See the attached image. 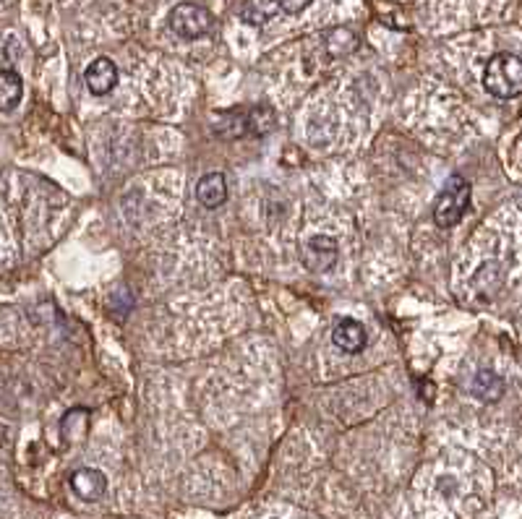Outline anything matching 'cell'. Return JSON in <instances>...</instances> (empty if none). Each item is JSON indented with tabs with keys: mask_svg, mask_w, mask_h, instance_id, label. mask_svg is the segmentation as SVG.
I'll return each instance as SVG.
<instances>
[{
	"mask_svg": "<svg viewBox=\"0 0 522 519\" xmlns=\"http://www.w3.org/2000/svg\"><path fill=\"white\" fill-rule=\"evenodd\" d=\"M483 89L496 99H515L522 92V61L512 53H496L483 68Z\"/></svg>",
	"mask_w": 522,
	"mask_h": 519,
	"instance_id": "1",
	"label": "cell"
},
{
	"mask_svg": "<svg viewBox=\"0 0 522 519\" xmlns=\"http://www.w3.org/2000/svg\"><path fill=\"white\" fill-rule=\"evenodd\" d=\"M470 193H473L470 183H467L465 178H460V175H452V178L444 183V188H441L439 199H436L433 222H436L439 227H455L462 217H465V212H467Z\"/></svg>",
	"mask_w": 522,
	"mask_h": 519,
	"instance_id": "2",
	"label": "cell"
},
{
	"mask_svg": "<svg viewBox=\"0 0 522 519\" xmlns=\"http://www.w3.org/2000/svg\"><path fill=\"white\" fill-rule=\"evenodd\" d=\"M215 27L212 13L199 3H178L170 11V30L181 39H201Z\"/></svg>",
	"mask_w": 522,
	"mask_h": 519,
	"instance_id": "3",
	"label": "cell"
},
{
	"mask_svg": "<svg viewBox=\"0 0 522 519\" xmlns=\"http://www.w3.org/2000/svg\"><path fill=\"white\" fill-rule=\"evenodd\" d=\"M304 264L308 267V272L324 275L338 264V243L329 235H313L304 243Z\"/></svg>",
	"mask_w": 522,
	"mask_h": 519,
	"instance_id": "4",
	"label": "cell"
},
{
	"mask_svg": "<svg viewBox=\"0 0 522 519\" xmlns=\"http://www.w3.org/2000/svg\"><path fill=\"white\" fill-rule=\"evenodd\" d=\"M332 342L335 347H339L342 353L347 355H358L366 342H369V335H366V327L355 319H339L338 327L332 329Z\"/></svg>",
	"mask_w": 522,
	"mask_h": 519,
	"instance_id": "5",
	"label": "cell"
},
{
	"mask_svg": "<svg viewBox=\"0 0 522 519\" xmlns=\"http://www.w3.org/2000/svg\"><path fill=\"white\" fill-rule=\"evenodd\" d=\"M71 490L81 501H99L107 493V478L94 467H81L71 475Z\"/></svg>",
	"mask_w": 522,
	"mask_h": 519,
	"instance_id": "6",
	"label": "cell"
},
{
	"mask_svg": "<svg viewBox=\"0 0 522 519\" xmlns=\"http://www.w3.org/2000/svg\"><path fill=\"white\" fill-rule=\"evenodd\" d=\"M84 81H87V89L94 97H102V94L113 92L116 84H118V68L110 58H97V61L87 68L84 73Z\"/></svg>",
	"mask_w": 522,
	"mask_h": 519,
	"instance_id": "7",
	"label": "cell"
},
{
	"mask_svg": "<svg viewBox=\"0 0 522 519\" xmlns=\"http://www.w3.org/2000/svg\"><path fill=\"white\" fill-rule=\"evenodd\" d=\"M196 199L207 207V209H217L227 201V183L222 173H207L199 185H196Z\"/></svg>",
	"mask_w": 522,
	"mask_h": 519,
	"instance_id": "8",
	"label": "cell"
},
{
	"mask_svg": "<svg viewBox=\"0 0 522 519\" xmlns=\"http://www.w3.org/2000/svg\"><path fill=\"white\" fill-rule=\"evenodd\" d=\"M24 97V81L13 68L0 71V113H11L21 105Z\"/></svg>",
	"mask_w": 522,
	"mask_h": 519,
	"instance_id": "9",
	"label": "cell"
},
{
	"mask_svg": "<svg viewBox=\"0 0 522 519\" xmlns=\"http://www.w3.org/2000/svg\"><path fill=\"white\" fill-rule=\"evenodd\" d=\"M473 397L481 399V402H496L504 395V379L492 370V368H481L473 379Z\"/></svg>",
	"mask_w": 522,
	"mask_h": 519,
	"instance_id": "10",
	"label": "cell"
},
{
	"mask_svg": "<svg viewBox=\"0 0 522 519\" xmlns=\"http://www.w3.org/2000/svg\"><path fill=\"white\" fill-rule=\"evenodd\" d=\"M279 13V0H246L241 5V19L248 27H264Z\"/></svg>",
	"mask_w": 522,
	"mask_h": 519,
	"instance_id": "11",
	"label": "cell"
},
{
	"mask_svg": "<svg viewBox=\"0 0 522 519\" xmlns=\"http://www.w3.org/2000/svg\"><path fill=\"white\" fill-rule=\"evenodd\" d=\"M324 45H327V50L332 55H347V53H353L358 47V37L347 30V27H338V30L327 31Z\"/></svg>",
	"mask_w": 522,
	"mask_h": 519,
	"instance_id": "12",
	"label": "cell"
},
{
	"mask_svg": "<svg viewBox=\"0 0 522 519\" xmlns=\"http://www.w3.org/2000/svg\"><path fill=\"white\" fill-rule=\"evenodd\" d=\"M272 128H275V110L270 105H259V107L251 110V118H248V131L251 133L267 136Z\"/></svg>",
	"mask_w": 522,
	"mask_h": 519,
	"instance_id": "13",
	"label": "cell"
},
{
	"mask_svg": "<svg viewBox=\"0 0 522 519\" xmlns=\"http://www.w3.org/2000/svg\"><path fill=\"white\" fill-rule=\"evenodd\" d=\"M90 426V415L84 410H71L65 418H63V436L68 441H79L84 436V430Z\"/></svg>",
	"mask_w": 522,
	"mask_h": 519,
	"instance_id": "14",
	"label": "cell"
},
{
	"mask_svg": "<svg viewBox=\"0 0 522 519\" xmlns=\"http://www.w3.org/2000/svg\"><path fill=\"white\" fill-rule=\"evenodd\" d=\"M308 5H311V0H279V11H285V13H301V11H306Z\"/></svg>",
	"mask_w": 522,
	"mask_h": 519,
	"instance_id": "15",
	"label": "cell"
},
{
	"mask_svg": "<svg viewBox=\"0 0 522 519\" xmlns=\"http://www.w3.org/2000/svg\"><path fill=\"white\" fill-rule=\"evenodd\" d=\"M5 444V426H0V447Z\"/></svg>",
	"mask_w": 522,
	"mask_h": 519,
	"instance_id": "16",
	"label": "cell"
}]
</instances>
